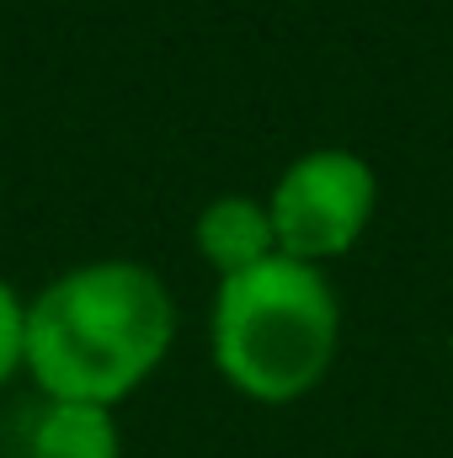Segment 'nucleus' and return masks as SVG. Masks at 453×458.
<instances>
[{
	"mask_svg": "<svg viewBox=\"0 0 453 458\" xmlns=\"http://www.w3.org/2000/svg\"><path fill=\"white\" fill-rule=\"evenodd\" d=\"M176 336L166 283L139 261H91L54 277L27 310V368L48 400H123Z\"/></svg>",
	"mask_w": 453,
	"mask_h": 458,
	"instance_id": "obj_1",
	"label": "nucleus"
},
{
	"mask_svg": "<svg viewBox=\"0 0 453 458\" xmlns=\"http://www.w3.org/2000/svg\"><path fill=\"white\" fill-rule=\"evenodd\" d=\"M214 357L240 394L261 405L299 400L337 357V293L321 267L267 256L219 283Z\"/></svg>",
	"mask_w": 453,
	"mask_h": 458,
	"instance_id": "obj_2",
	"label": "nucleus"
},
{
	"mask_svg": "<svg viewBox=\"0 0 453 458\" xmlns=\"http://www.w3.org/2000/svg\"><path fill=\"white\" fill-rule=\"evenodd\" d=\"M272 234L294 261H326L357 245L373 219V171L352 149H310L272 187Z\"/></svg>",
	"mask_w": 453,
	"mask_h": 458,
	"instance_id": "obj_3",
	"label": "nucleus"
},
{
	"mask_svg": "<svg viewBox=\"0 0 453 458\" xmlns=\"http://www.w3.org/2000/svg\"><path fill=\"white\" fill-rule=\"evenodd\" d=\"M192 240H198V250H203L225 277L256 267V261H267V256H278L272 214H267L261 203H251V198H219V203H209V208L198 214Z\"/></svg>",
	"mask_w": 453,
	"mask_h": 458,
	"instance_id": "obj_4",
	"label": "nucleus"
},
{
	"mask_svg": "<svg viewBox=\"0 0 453 458\" xmlns=\"http://www.w3.org/2000/svg\"><path fill=\"white\" fill-rule=\"evenodd\" d=\"M27 458H117L113 411L86 400H48L32 421Z\"/></svg>",
	"mask_w": 453,
	"mask_h": 458,
	"instance_id": "obj_5",
	"label": "nucleus"
},
{
	"mask_svg": "<svg viewBox=\"0 0 453 458\" xmlns=\"http://www.w3.org/2000/svg\"><path fill=\"white\" fill-rule=\"evenodd\" d=\"M27 362V310L21 299L0 283V384Z\"/></svg>",
	"mask_w": 453,
	"mask_h": 458,
	"instance_id": "obj_6",
	"label": "nucleus"
}]
</instances>
